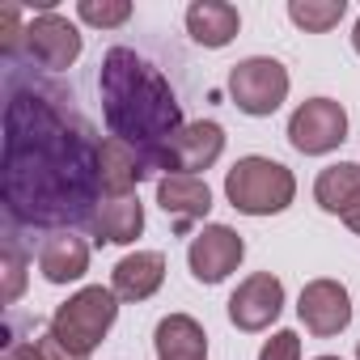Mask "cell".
<instances>
[{"instance_id":"obj_12","label":"cell","mask_w":360,"mask_h":360,"mask_svg":"<svg viewBox=\"0 0 360 360\" xmlns=\"http://www.w3.org/2000/svg\"><path fill=\"white\" fill-rule=\"evenodd\" d=\"M157 204L174 217L178 229H187L191 221H204L208 208H212V191L204 178L195 174H165L157 183Z\"/></svg>"},{"instance_id":"obj_18","label":"cell","mask_w":360,"mask_h":360,"mask_svg":"<svg viewBox=\"0 0 360 360\" xmlns=\"http://www.w3.org/2000/svg\"><path fill=\"white\" fill-rule=\"evenodd\" d=\"M39 271L47 284H72L89 271V246L72 233H56L39 250Z\"/></svg>"},{"instance_id":"obj_22","label":"cell","mask_w":360,"mask_h":360,"mask_svg":"<svg viewBox=\"0 0 360 360\" xmlns=\"http://www.w3.org/2000/svg\"><path fill=\"white\" fill-rule=\"evenodd\" d=\"M22 288H26V259H22L18 246L9 242V246H5V292H0V297H5V305H13V301L22 297Z\"/></svg>"},{"instance_id":"obj_1","label":"cell","mask_w":360,"mask_h":360,"mask_svg":"<svg viewBox=\"0 0 360 360\" xmlns=\"http://www.w3.org/2000/svg\"><path fill=\"white\" fill-rule=\"evenodd\" d=\"M5 165L0 200L9 221L30 229L89 225L102 208V165L89 119L72 106V94L47 81H5Z\"/></svg>"},{"instance_id":"obj_4","label":"cell","mask_w":360,"mask_h":360,"mask_svg":"<svg viewBox=\"0 0 360 360\" xmlns=\"http://www.w3.org/2000/svg\"><path fill=\"white\" fill-rule=\"evenodd\" d=\"M115 318H119V297H115V288L89 284V288H81L77 297H68V301L51 314V335H56L68 352L89 356V352L106 339V330L115 326Z\"/></svg>"},{"instance_id":"obj_28","label":"cell","mask_w":360,"mask_h":360,"mask_svg":"<svg viewBox=\"0 0 360 360\" xmlns=\"http://www.w3.org/2000/svg\"><path fill=\"white\" fill-rule=\"evenodd\" d=\"M352 47H356V56H360V18H356V30H352Z\"/></svg>"},{"instance_id":"obj_30","label":"cell","mask_w":360,"mask_h":360,"mask_svg":"<svg viewBox=\"0 0 360 360\" xmlns=\"http://www.w3.org/2000/svg\"><path fill=\"white\" fill-rule=\"evenodd\" d=\"M356 360H360V343H356Z\"/></svg>"},{"instance_id":"obj_11","label":"cell","mask_w":360,"mask_h":360,"mask_svg":"<svg viewBox=\"0 0 360 360\" xmlns=\"http://www.w3.org/2000/svg\"><path fill=\"white\" fill-rule=\"evenodd\" d=\"M221 148H225V131H221V123H212V119L187 123L183 136H178L174 148H169L165 169H169V174H195V169H208V165L221 157Z\"/></svg>"},{"instance_id":"obj_19","label":"cell","mask_w":360,"mask_h":360,"mask_svg":"<svg viewBox=\"0 0 360 360\" xmlns=\"http://www.w3.org/2000/svg\"><path fill=\"white\" fill-rule=\"evenodd\" d=\"M356 195H360V165H356V161L326 165V169L318 174V183H314V200H318V208L330 212V217H343Z\"/></svg>"},{"instance_id":"obj_15","label":"cell","mask_w":360,"mask_h":360,"mask_svg":"<svg viewBox=\"0 0 360 360\" xmlns=\"http://www.w3.org/2000/svg\"><path fill=\"white\" fill-rule=\"evenodd\" d=\"M165 280V259L157 250H136L115 263V297L119 301H148Z\"/></svg>"},{"instance_id":"obj_10","label":"cell","mask_w":360,"mask_h":360,"mask_svg":"<svg viewBox=\"0 0 360 360\" xmlns=\"http://www.w3.org/2000/svg\"><path fill=\"white\" fill-rule=\"evenodd\" d=\"M297 314H301L305 330H314L318 339H330L352 322V297L339 280H309L301 288Z\"/></svg>"},{"instance_id":"obj_7","label":"cell","mask_w":360,"mask_h":360,"mask_svg":"<svg viewBox=\"0 0 360 360\" xmlns=\"http://www.w3.org/2000/svg\"><path fill=\"white\" fill-rule=\"evenodd\" d=\"M81 30L68 22V18H60V13H39L30 26H26V51H30V60L39 64V68H47V72H64V68H72L77 60H81Z\"/></svg>"},{"instance_id":"obj_9","label":"cell","mask_w":360,"mask_h":360,"mask_svg":"<svg viewBox=\"0 0 360 360\" xmlns=\"http://www.w3.org/2000/svg\"><path fill=\"white\" fill-rule=\"evenodd\" d=\"M284 309V284L271 271H255L229 297V322L238 330H267Z\"/></svg>"},{"instance_id":"obj_21","label":"cell","mask_w":360,"mask_h":360,"mask_svg":"<svg viewBox=\"0 0 360 360\" xmlns=\"http://www.w3.org/2000/svg\"><path fill=\"white\" fill-rule=\"evenodd\" d=\"M77 18L98 26V30H115V26H123L131 18V5H127V0H102V5H98V0H81Z\"/></svg>"},{"instance_id":"obj_2","label":"cell","mask_w":360,"mask_h":360,"mask_svg":"<svg viewBox=\"0 0 360 360\" xmlns=\"http://www.w3.org/2000/svg\"><path fill=\"white\" fill-rule=\"evenodd\" d=\"M98 85H102V115H106L110 136L131 144L144 157L148 174L165 169L169 148L187 123L161 68L136 56L131 47H110L102 60Z\"/></svg>"},{"instance_id":"obj_25","label":"cell","mask_w":360,"mask_h":360,"mask_svg":"<svg viewBox=\"0 0 360 360\" xmlns=\"http://www.w3.org/2000/svg\"><path fill=\"white\" fill-rule=\"evenodd\" d=\"M34 343H39V356H43V360H89V356H77V352H68V347H64V343H60L51 330H47V335H39Z\"/></svg>"},{"instance_id":"obj_16","label":"cell","mask_w":360,"mask_h":360,"mask_svg":"<svg viewBox=\"0 0 360 360\" xmlns=\"http://www.w3.org/2000/svg\"><path fill=\"white\" fill-rule=\"evenodd\" d=\"M89 233H94L98 246H102V242H106V246H127V242H136V238L144 233V208H140V200H131V195L106 200V204L94 212Z\"/></svg>"},{"instance_id":"obj_20","label":"cell","mask_w":360,"mask_h":360,"mask_svg":"<svg viewBox=\"0 0 360 360\" xmlns=\"http://www.w3.org/2000/svg\"><path fill=\"white\" fill-rule=\"evenodd\" d=\"M347 13V0H288V18L309 30V34H326L330 26H339Z\"/></svg>"},{"instance_id":"obj_23","label":"cell","mask_w":360,"mask_h":360,"mask_svg":"<svg viewBox=\"0 0 360 360\" xmlns=\"http://www.w3.org/2000/svg\"><path fill=\"white\" fill-rule=\"evenodd\" d=\"M18 22H22V9H18V5H5V9H0V30H5V34H0V51H5L9 60H13L18 47L26 43V30H22Z\"/></svg>"},{"instance_id":"obj_8","label":"cell","mask_w":360,"mask_h":360,"mask_svg":"<svg viewBox=\"0 0 360 360\" xmlns=\"http://www.w3.org/2000/svg\"><path fill=\"white\" fill-rule=\"evenodd\" d=\"M242 255H246V242L229 225H204L187 246V263L200 284H221L229 271H238Z\"/></svg>"},{"instance_id":"obj_17","label":"cell","mask_w":360,"mask_h":360,"mask_svg":"<svg viewBox=\"0 0 360 360\" xmlns=\"http://www.w3.org/2000/svg\"><path fill=\"white\" fill-rule=\"evenodd\" d=\"M187 30L200 47H229L242 30V18L225 0H195L187 9Z\"/></svg>"},{"instance_id":"obj_26","label":"cell","mask_w":360,"mask_h":360,"mask_svg":"<svg viewBox=\"0 0 360 360\" xmlns=\"http://www.w3.org/2000/svg\"><path fill=\"white\" fill-rule=\"evenodd\" d=\"M5 360H43V356H39V343L34 339H13L9 352H5Z\"/></svg>"},{"instance_id":"obj_6","label":"cell","mask_w":360,"mask_h":360,"mask_svg":"<svg viewBox=\"0 0 360 360\" xmlns=\"http://www.w3.org/2000/svg\"><path fill=\"white\" fill-rule=\"evenodd\" d=\"M347 140V110L335 98H309L288 119V144L305 157H322Z\"/></svg>"},{"instance_id":"obj_27","label":"cell","mask_w":360,"mask_h":360,"mask_svg":"<svg viewBox=\"0 0 360 360\" xmlns=\"http://www.w3.org/2000/svg\"><path fill=\"white\" fill-rule=\"evenodd\" d=\"M343 225H347L352 233H360V195L347 204V212H343Z\"/></svg>"},{"instance_id":"obj_3","label":"cell","mask_w":360,"mask_h":360,"mask_svg":"<svg viewBox=\"0 0 360 360\" xmlns=\"http://www.w3.org/2000/svg\"><path fill=\"white\" fill-rule=\"evenodd\" d=\"M225 195L246 217H276L292 204L297 178L288 165H280L271 157H242L225 174Z\"/></svg>"},{"instance_id":"obj_29","label":"cell","mask_w":360,"mask_h":360,"mask_svg":"<svg viewBox=\"0 0 360 360\" xmlns=\"http://www.w3.org/2000/svg\"><path fill=\"white\" fill-rule=\"evenodd\" d=\"M318 360H339V356H318Z\"/></svg>"},{"instance_id":"obj_24","label":"cell","mask_w":360,"mask_h":360,"mask_svg":"<svg viewBox=\"0 0 360 360\" xmlns=\"http://www.w3.org/2000/svg\"><path fill=\"white\" fill-rule=\"evenodd\" d=\"M259 360H301V339H297L292 330H276V335L263 343Z\"/></svg>"},{"instance_id":"obj_14","label":"cell","mask_w":360,"mask_h":360,"mask_svg":"<svg viewBox=\"0 0 360 360\" xmlns=\"http://www.w3.org/2000/svg\"><path fill=\"white\" fill-rule=\"evenodd\" d=\"M157 360H208V335L191 314H169L153 330Z\"/></svg>"},{"instance_id":"obj_5","label":"cell","mask_w":360,"mask_h":360,"mask_svg":"<svg viewBox=\"0 0 360 360\" xmlns=\"http://www.w3.org/2000/svg\"><path fill=\"white\" fill-rule=\"evenodd\" d=\"M229 94L238 102V110L263 119V115H276L288 98V68L280 60H267V56H250L242 64H233L229 72Z\"/></svg>"},{"instance_id":"obj_13","label":"cell","mask_w":360,"mask_h":360,"mask_svg":"<svg viewBox=\"0 0 360 360\" xmlns=\"http://www.w3.org/2000/svg\"><path fill=\"white\" fill-rule=\"evenodd\" d=\"M98 165H102V191L115 195V200L131 195V191L140 187V178H148L144 157H140L131 144L115 140V136L102 140V148H98Z\"/></svg>"}]
</instances>
